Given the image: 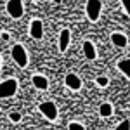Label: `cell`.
Here are the masks:
<instances>
[{
	"mask_svg": "<svg viewBox=\"0 0 130 130\" xmlns=\"http://www.w3.org/2000/svg\"><path fill=\"white\" fill-rule=\"evenodd\" d=\"M70 38H71V33L70 30H62L59 35V50L61 52H66L68 47H70Z\"/></svg>",
	"mask_w": 130,
	"mask_h": 130,
	"instance_id": "8",
	"label": "cell"
},
{
	"mask_svg": "<svg viewBox=\"0 0 130 130\" xmlns=\"http://www.w3.org/2000/svg\"><path fill=\"white\" fill-rule=\"evenodd\" d=\"M115 130H130V121H128V120L121 121V123H120V125H118Z\"/></svg>",
	"mask_w": 130,
	"mask_h": 130,
	"instance_id": "16",
	"label": "cell"
},
{
	"mask_svg": "<svg viewBox=\"0 0 130 130\" xmlns=\"http://www.w3.org/2000/svg\"><path fill=\"white\" fill-rule=\"evenodd\" d=\"M16 90H18V80H16V78H7V80H4L0 83V99L14 95Z\"/></svg>",
	"mask_w": 130,
	"mask_h": 130,
	"instance_id": "1",
	"label": "cell"
},
{
	"mask_svg": "<svg viewBox=\"0 0 130 130\" xmlns=\"http://www.w3.org/2000/svg\"><path fill=\"white\" fill-rule=\"evenodd\" d=\"M68 127H70V130H85V127L82 123H78V121H71Z\"/></svg>",
	"mask_w": 130,
	"mask_h": 130,
	"instance_id": "14",
	"label": "cell"
},
{
	"mask_svg": "<svg viewBox=\"0 0 130 130\" xmlns=\"http://www.w3.org/2000/svg\"><path fill=\"white\" fill-rule=\"evenodd\" d=\"M95 83H97L99 87H102V89H104V87H108V83H109V82H108V78H106V76H99V78L95 80Z\"/></svg>",
	"mask_w": 130,
	"mask_h": 130,
	"instance_id": "15",
	"label": "cell"
},
{
	"mask_svg": "<svg viewBox=\"0 0 130 130\" xmlns=\"http://www.w3.org/2000/svg\"><path fill=\"white\" fill-rule=\"evenodd\" d=\"M83 56H85L89 61H92V59L97 57V52H95V47H94L92 42H89V40L83 42Z\"/></svg>",
	"mask_w": 130,
	"mask_h": 130,
	"instance_id": "9",
	"label": "cell"
},
{
	"mask_svg": "<svg viewBox=\"0 0 130 130\" xmlns=\"http://www.w3.org/2000/svg\"><path fill=\"white\" fill-rule=\"evenodd\" d=\"M30 35H31V38H35V40H40L42 37H43V24H42L40 19H33L31 21Z\"/></svg>",
	"mask_w": 130,
	"mask_h": 130,
	"instance_id": "6",
	"label": "cell"
},
{
	"mask_svg": "<svg viewBox=\"0 0 130 130\" xmlns=\"http://www.w3.org/2000/svg\"><path fill=\"white\" fill-rule=\"evenodd\" d=\"M111 42H113L116 47H120V49L127 47V43H128L127 37H125L123 33H111Z\"/></svg>",
	"mask_w": 130,
	"mask_h": 130,
	"instance_id": "11",
	"label": "cell"
},
{
	"mask_svg": "<svg viewBox=\"0 0 130 130\" xmlns=\"http://www.w3.org/2000/svg\"><path fill=\"white\" fill-rule=\"evenodd\" d=\"M31 82H33V85L38 90H47L49 89V80H47L45 76H42V75H35V76L31 78Z\"/></svg>",
	"mask_w": 130,
	"mask_h": 130,
	"instance_id": "10",
	"label": "cell"
},
{
	"mask_svg": "<svg viewBox=\"0 0 130 130\" xmlns=\"http://www.w3.org/2000/svg\"><path fill=\"white\" fill-rule=\"evenodd\" d=\"M99 113H101V116L108 118V116H111V115H113V106H111L109 102H104V104H101Z\"/></svg>",
	"mask_w": 130,
	"mask_h": 130,
	"instance_id": "13",
	"label": "cell"
},
{
	"mask_svg": "<svg viewBox=\"0 0 130 130\" xmlns=\"http://www.w3.org/2000/svg\"><path fill=\"white\" fill-rule=\"evenodd\" d=\"M5 9H7V14H9L10 18L19 19L21 16H23V2L21 0H9L7 5H5Z\"/></svg>",
	"mask_w": 130,
	"mask_h": 130,
	"instance_id": "5",
	"label": "cell"
},
{
	"mask_svg": "<svg viewBox=\"0 0 130 130\" xmlns=\"http://www.w3.org/2000/svg\"><path fill=\"white\" fill-rule=\"evenodd\" d=\"M0 64H2V57H0Z\"/></svg>",
	"mask_w": 130,
	"mask_h": 130,
	"instance_id": "20",
	"label": "cell"
},
{
	"mask_svg": "<svg viewBox=\"0 0 130 130\" xmlns=\"http://www.w3.org/2000/svg\"><path fill=\"white\" fill-rule=\"evenodd\" d=\"M121 4H123L125 10H127V14H130V0H121Z\"/></svg>",
	"mask_w": 130,
	"mask_h": 130,
	"instance_id": "18",
	"label": "cell"
},
{
	"mask_svg": "<svg viewBox=\"0 0 130 130\" xmlns=\"http://www.w3.org/2000/svg\"><path fill=\"white\" fill-rule=\"evenodd\" d=\"M118 70L127 76V78H130V59H121L118 61Z\"/></svg>",
	"mask_w": 130,
	"mask_h": 130,
	"instance_id": "12",
	"label": "cell"
},
{
	"mask_svg": "<svg viewBox=\"0 0 130 130\" xmlns=\"http://www.w3.org/2000/svg\"><path fill=\"white\" fill-rule=\"evenodd\" d=\"M101 9H102V4L101 0H87V16L92 23L99 19L101 16Z\"/></svg>",
	"mask_w": 130,
	"mask_h": 130,
	"instance_id": "3",
	"label": "cell"
},
{
	"mask_svg": "<svg viewBox=\"0 0 130 130\" xmlns=\"http://www.w3.org/2000/svg\"><path fill=\"white\" fill-rule=\"evenodd\" d=\"M12 59L16 61V64L18 66H21V68H24L26 64H28V52H26V49L23 47V45H14L12 47Z\"/></svg>",
	"mask_w": 130,
	"mask_h": 130,
	"instance_id": "2",
	"label": "cell"
},
{
	"mask_svg": "<svg viewBox=\"0 0 130 130\" xmlns=\"http://www.w3.org/2000/svg\"><path fill=\"white\" fill-rule=\"evenodd\" d=\"M9 120H10V121H19V120H21V113H18V111L10 113V115H9Z\"/></svg>",
	"mask_w": 130,
	"mask_h": 130,
	"instance_id": "17",
	"label": "cell"
},
{
	"mask_svg": "<svg viewBox=\"0 0 130 130\" xmlns=\"http://www.w3.org/2000/svg\"><path fill=\"white\" fill-rule=\"evenodd\" d=\"M64 83H66V87L71 89V90H80L82 89V80L75 73H68L66 78H64Z\"/></svg>",
	"mask_w": 130,
	"mask_h": 130,
	"instance_id": "7",
	"label": "cell"
},
{
	"mask_svg": "<svg viewBox=\"0 0 130 130\" xmlns=\"http://www.w3.org/2000/svg\"><path fill=\"white\" fill-rule=\"evenodd\" d=\"M52 2H56V4H61V0H52Z\"/></svg>",
	"mask_w": 130,
	"mask_h": 130,
	"instance_id": "19",
	"label": "cell"
},
{
	"mask_svg": "<svg viewBox=\"0 0 130 130\" xmlns=\"http://www.w3.org/2000/svg\"><path fill=\"white\" fill-rule=\"evenodd\" d=\"M38 109L42 111V115L47 118V120L54 121L57 118V108H56V104L52 102V101H47V102H42L40 106H38Z\"/></svg>",
	"mask_w": 130,
	"mask_h": 130,
	"instance_id": "4",
	"label": "cell"
}]
</instances>
